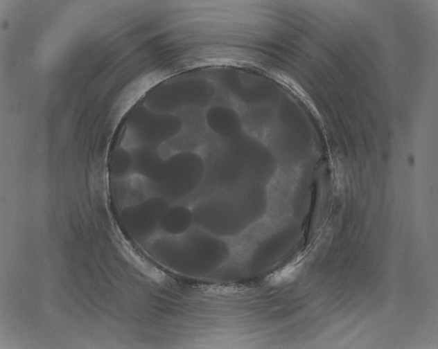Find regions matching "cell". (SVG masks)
<instances>
[{"label": "cell", "instance_id": "obj_3", "mask_svg": "<svg viewBox=\"0 0 438 349\" xmlns=\"http://www.w3.org/2000/svg\"><path fill=\"white\" fill-rule=\"evenodd\" d=\"M150 250L166 267L191 277L215 272L227 263L231 255L222 238L194 224L182 234H164L157 238Z\"/></svg>", "mask_w": 438, "mask_h": 349}, {"label": "cell", "instance_id": "obj_5", "mask_svg": "<svg viewBox=\"0 0 438 349\" xmlns=\"http://www.w3.org/2000/svg\"><path fill=\"white\" fill-rule=\"evenodd\" d=\"M170 204L162 197L151 196L125 207L121 213L122 220L135 239L146 240L159 230L161 216Z\"/></svg>", "mask_w": 438, "mask_h": 349}, {"label": "cell", "instance_id": "obj_7", "mask_svg": "<svg viewBox=\"0 0 438 349\" xmlns=\"http://www.w3.org/2000/svg\"><path fill=\"white\" fill-rule=\"evenodd\" d=\"M193 225L191 209L183 204H170L161 216L159 230L164 234L176 235L186 232Z\"/></svg>", "mask_w": 438, "mask_h": 349}, {"label": "cell", "instance_id": "obj_6", "mask_svg": "<svg viewBox=\"0 0 438 349\" xmlns=\"http://www.w3.org/2000/svg\"><path fill=\"white\" fill-rule=\"evenodd\" d=\"M206 121L211 131L220 137H231L243 132L239 116L227 107H211L207 111Z\"/></svg>", "mask_w": 438, "mask_h": 349}, {"label": "cell", "instance_id": "obj_8", "mask_svg": "<svg viewBox=\"0 0 438 349\" xmlns=\"http://www.w3.org/2000/svg\"><path fill=\"white\" fill-rule=\"evenodd\" d=\"M133 156L128 152L121 150L114 156L111 163L112 175L116 179L123 178L132 172Z\"/></svg>", "mask_w": 438, "mask_h": 349}, {"label": "cell", "instance_id": "obj_1", "mask_svg": "<svg viewBox=\"0 0 438 349\" xmlns=\"http://www.w3.org/2000/svg\"><path fill=\"white\" fill-rule=\"evenodd\" d=\"M209 145L203 158L202 180L182 202L195 204L222 191L245 185L266 186L274 176L277 161L270 149L243 132L220 137Z\"/></svg>", "mask_w": 438, "mask_h": 349}, {"label": "cell", "instance_id": "obj_2", "mask_svg": "<svg viewBox=\"0 0 438 349\" xmlns=\"http://www.w3.org/2000/svg\"><path fill=\"white\" fill-rule=\"evenodd\" d=\"M266 186L245 185L204 198L191 208L193 224L220 238L236 236L266 214Z\"/></svg>", "mask_w": 438, "mask_h": 349}, {"label": "cell", "instance_id": "obj_4", "mask_svg": "<svg viewBox=\"0 0 438 349\" xmlns=\"http://www.w3.org/2000/svg\"><path fill=\"white\" fill-rule=\"evenodd\" d=\"M204 172V159L195 152H184L167 159L161 158L147 179L149 195L162 197L170 204L182 202L198 188Z\"/></svg>", "mask_w": 438, "mask_h": 349}]
</instances>
